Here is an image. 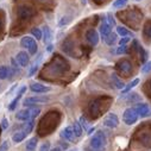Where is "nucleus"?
I'll list each match as a JSON object with an SVG mask.
<instances>
[{"label":"nucleus","instance_id":"423d86ee","mask_svg":"<svg viewBox=\"0 0 151 151\" xmlns=\"http://www.w3.org/2000/svg\"><path fill=\"white\" fill-rule=\"evenodd\" d=\"M33 14H35V10L27 5H22L17 10V16L20 19H30L31 17H33Z\"/></svg>","mask_w":151,"mask_h":151},{"label":"nucleus","instance_id":"ddd939ff","mask_svg":"<svg viewBox=\"0 0 151 151\" xmlns=\"http://www.w3.org/2000/svg\"><path fill=\"white\" fill-rule=\"evenodd\" d=\"M61 137L63 138V139H65V140H68V142H74L75 140V133H74V130H73V127H70V126H67V127H64L62 131H61Z\"/></svg>","mask_w":151,"mask_h":151},{"label":"nucleus","instance_id":"dca6fc26","mask_svg":"<svg viewBox=\"0 0 151 151\" xmlns=\"http://www.w3.org/2000/svg\"><path fill=\"white\" fill-rule=\"evenodd\" d=\"M42 54H40V56H38V58H36L35 61H33V63L31 64V67H30V69H29V73H27V76L29 78H31L32 75L37 71V69H38V65H40V63H41V61H42Z\"/></svg>","mask_w":151,"mask_h":151},{"label":"nucleus","instance_id":"7ed1b4c3","mask_svg":"<svg viewBox=\"0 0 151 151\" xmlns=\"http://www.w3.org/2000/svg\"><path fill=\"white\" fill-rule=\"evenodd\" d=\"M20 45L25 49H27L30 55H36L37 51H38V45H37V42L33 37L30 36H24L20 40Z\"/></svg>","mask_w":151,"mask_h":151},{"label":"nucleus","instance_id":"2eb2a0df","mask_svg":"<svg viewBox=\"0 0 151 151\" xmlns=\"http://www.w3.org/2000/svg\"><path fill=\"white\" fill-rule=\"evenodd\" d=\"M117 67H118V69H119L123 74H129V73L131 71V69H132V65H131L130 61H127V60H122V61H119L118 64H117Z\"/></svg>","mask_w":151,"mask_h":151},{"label":"nucleus","instance_id":"e433bc0d","mask_svg":"<svg viewBox=\"0 0 151 151\" xmlns=\"http://www.w3.org/2000/svg\"><path fill=\"white\" fill-rule=\"evenodd\" d=\"M130 37L129 36H124V37H122L120 38V41H119V45H126L129 42H130Z\"/></svg>","mask_w":151,"mask_h":151},{"label":"nucleus","instance_id":"7c9ffc66","mask_svg":"<svg viewBox=\"0 0 151 151\" xmlns=\"http://www.w3.org/2000/svg\"><path fill=\"white\" fill-rule=\"evenodd\" d=\"M151 71V61H147L144 63V65L142 67V73L143 74H147Z\"/></svg>","mask_w":151,"mask_h":151},{"label":"nucleus","instance_id":"a19ab883","mask_svg":"<svg viewBox=\"0 0 151 151\" xmlns=\"http://www.w3.org/2000/svg\"><path fill=\"white\" fill-rule=\"evenodd\" d=\"M50 151H62V147L61 146H55V147L50 149Z\"/></svg>","mask_w":151,"mask_h":151},{"label":"nucleus","instance_id":"f3484780","mask_svg":"<svg viewBox=\"0 0 151 151\" xmlns=\"http://www.w3.org/2000/svg\"><path fill=\"white\" fill-rule=\"evenodd\" d=\"M52 40V32H51V29L49 26H44V30H43V42L44 44H50Z\"/></svg>","mask_w":151,"mask_h":151},{"label":"nucleus","instance_id":"c03bdc74","mask_svg":"<svg viewBox=\"0 0 151 151\" xmlns=\"http://www.w3.org/2000/svg\"><path fill=\"white\" fill-rule=\"evenodd\" d=\"M81 3H82L83 5H86V4H87V0H81Z\"/></svg>","mask_w":151,"mask_h":151},{"label":"nucleus","instance_id":"f257e3e1","mask_svg":"<svg viewBox=\"0 0 151 151\" xmlns=\"http://www.w3.org/2000/svg\"><path fill=\"white\" fill-rule=\"evenodd\" d=\"M107 144V138L106 134L104 133V131L99 130L94 133V136H92L91 142H89V146L93 151H104Z\"/></svg>","mask_w":151,"mask_h":151},{"label":"nucleus","instance_id":"f03ea898","mask_svg":"<svg viewBox=\"0 0 151 151\" xmlns=\"http://www.w3.org/2000/svg\"><path fill=\"white\" fill-rule=\"evenodd\" d=\"M41 113V107H35V106H30L27 108L20 109L18 111V113L16 114V119L20 120V122H29L35 119L37 116Z\"/></svg>","mask_w":151,"mask_h":151},{"label":"nucleus","instance_id":"4be33fe9","mask_svg":"<svg viewBox=\"0 0 151 151\" xmlns=\"http://www.w3.org/2000/svg\"><path fill=\"white\" fill-rule=\"evenodd\" d=\"M31 35L33 36V38L37 40V41H40V40L43 38V31H42L41 29H38V27L31 29Z\"/></svg>","mask_w":151,"mask_h":151},{"label":"nucleus","instance_id":"6ab92c4d","mask_svg":"<svg viewBox=\"0 0 151 151\" xmlns=\"http://www.w3.org/2000/svg\"><path fill=\"white\" fill-rule=\"evenodd\" d=\"M26 132H24L23 130L22 131H18V132H16L13 136H12V140L14 142V143H20V142H23L24 139H25V137H26Z\"/></svg>","mask_w":151,"mask_h":151},{"label":"nucleus","instance_id":"72a5a7b5","mask_svg":"<svg viewBox=\"0 0 151 151\" xmlns=\"http://www.w3.org/2000/svg\"><path fill=\"white\" fill-rule=\"evenodd\" d=\"M106 19H107V22H108V23L112 25V27L116 25V19H114V17H113V14H112V13H107Z\"/></svg>","mask_w":151,"mask_h":151},{"label":"nucleus","instance_id":"9d476101","mask_svg":"<svg viewBox=\"0 0 151 151\" xmlns=\"http://www.w3.org/2000/svg\"><path fill=\"white\" fill-rule=\"evenodd\" d=\"M86 38H87V41L89 42L91 45L95 47L99 43V33L95 30H93V29L92 30H88L87 33H86Z\"/></svg>","mask_w":151,"mask_h":151},{"label":"nucleus","instance_id":"de8ad7c7","mask_svg":"<svg viewBox=\"0 0 151 151\" xmlns=\"http://www.w3.org/2000/svg\"><path fill=\"white\" fill-rule=\"evenodd\" d=\"M70 151H75V150H70Z\"/></svg>","mask_w":151,"mask_h":151},{"label":"nucleus","instance_id":"4468645a","mask_svg":"<svg viewBox=\"0 0 151 151\" xmlns=\"http://www.w3.org/2000/svg\"><path fill=\"white\" fill-rule=\"evenodd\" d=\"M25 91H26V86L20 87V89H19L18 93H17V96L10 102V105H9V111H14V109H16V107H17V105H18V101L20 100V98H22V95L25 93Z\"/></svg>","mask_w":151,"mask_h":151},{"label":"nucleus","instance_id":"cd10ccee","mask_svg":"<svg viewBox=\"0 0 151 151\" xmlns=\"http://www.w3.org/2000/svg\"><path fill=\"white\" fill-rule=\"evenodd\" d=\"M79 123H80V125H81V127H82V130H85V131H88L91 127H89V123H88V120L85 118V117H81L80 119H79Z\"/></svg>","mask_w":151,"mask_h":151},{"label":"nucleus","instance_id":"c756f323","mask_svg":"<svg viewBox=\"0 0 151 151\" xmlns=\"http://www.w3.org/2000/svg\"><path fill=\"white\" fill-rule=\"evenodd\" d=\"M124 95H126V96H127V101H129V102H136V101H139V100H140V98H139V96H138V94H136V93L124 94Z\"/></svg>","mask_w":151,"mask_h":151},{"label":"nucleus","instance_id":"5701e85b","mask_svg":"<svg viewBox=\"0 0 151 151\" xmlns=\"http://www.w3.org/2000/svg\"><path fill=\"white\" fill-rule=\"evenodd\" d=\"M9 74H10V67L6 65H1L0 67V80H5L9 78Z\"/></svg>","mask_w":151,"mask_h":151},{"label":"nucleus","instance_id":"bb28decb","mask_svg":"<svg viewBox=\"0 0 151 151\" xmlns=\"http://www.w3.org/2000/svg\"><path fill=\"white\" fill-rule=\"evenodd\" d=\"M33 126H35V120H33V119H32V120H29V122H26V124L23 126V131L29 134V133L33 130Z\"/></svg>","mask_w":151,"mask_h":151},{"label":"nucleus","instance_id":"c85d7f7f","mask_svg":"<svg viewBox=\"0 0 151 151\" xmlns=\"http://www.w3.org/2000/svg\"><path fill=\"white\" fill-rule=\"evenodd\" d=\"M117 33L120 35L122 37H124V36H130V35H131V32H130L126 27H124V26H118V27H117Z\"/></svg>","mask_w":151,"mask_h":151},{"label":"nucleus","instance_id":"09e8293b","mask_svg":"<svg viewBox=\"0 0 151 151\" xmlns=\"http://www.w3.org/2000/svg\"><path fill=\"white\" fill-rule=\"evenodd\" d=\"M150 86H151V81H150Z\"/></svg>","mask_w":151,"mask_h":151},{"label":"nucleus","instance_id":"49530a36","mask_svg":"<svg viewBox=\"0 0 151 151\" xmlns=\"http://www.w3.org/2000/svg\"><path fill=\"white\" fill-rule=\"evenodd\" d=\"M136 1H142V0H136Z\"/></svg>","mask_w":151,"mask_h":151},{"label":"nucleus","instance_id":"58836bf2","mask_svg":"<svg viewBox=\"0 0 151 151\" xmlns=\"http://www.w3.org/2000/svg\"><path fill=\"white\" fill-rule=\"evenodd\" d=\"M1 127H3L4 130H6V129L9 127V120H7L6 118H3V120H1Z\"/></svg>","mask_w":151,"mask_h":151},{"label":"nucleus","instance_id":"9b49d317","mask_svg":"<svg viewBox=\"0 0 151 151\" xmlns=\"http://www.w3.org/2000/svg\"><path fill=\"white\" fill-rule=\"evenodd\" d=\"M16 60H17V62L19 63V65H20L22 68H25V67H27V64H29L30 57H29V55H27L26 51H19V52L17 54V56H16Z\"/></svg>","mask_w":151,"mask_h":151},{"label":"nucleus","instance_id":"6e6552de","mask_svg":"<svg viewBox=\"0 0 151 151\" xmlns=\"http://www.w3.org/2000/svg\"><path fill=\"white\" fill-rule=\"evenodd\" d=\"M99 29H100V35H101L102 38H106V37L112 32V25L107 22L106 17H104L101 19V23H100Z\"/></svg>","mask_w":151,"mask_h":151},{"label":"nucleus","instance_id":"473e14b6","mask_svg":"<svg viewBox=\"0 0 151 151\" xmlns=\"http://www.w3.org/2000/svg\"><path fill=\"white\" fill-rule=\"evenodd\" d=\"M70 17H68V16H65V17H62L60 20H58V26H64V25H67V24H69L70 23Z\"/></svg>","mask_w":151,"mask_h":151},{"label":"nucleus","instance_id":"f704fd0d","mask_svg":"<svg viewBox=\"0 0 151 151\" xmlns=\"http://www.w3.org/2000/svg\"><path fill=\"white\" fill-rule=\"evenodd\" d=\"M118 55H123V54H126L127 52V47L126 45H119V48H117V51H116Z\"/></svg>","mask_w":151,"mask_h":151},{"label":"nucleus","instance_id":"39448f33","mask_svg":"<svg viewBox=\"0 0 151 151\" xmlns=\"http://www.w3.org/2000/svg\"><path fill=\"white\" fill-rule=\"evenodd\" d=\"M102 124H104V126H106V127L116 129V127L119 126V119H118L117 114H114V113H108V114L104 118Z\"/></svg>","mask_w":151,"mask_h":151},{"label":"nucleus","instance_id":"c9c22d12","mask_svg":"<svg viewBox=\"0 0 151 151\" xmlns=\"http://www.w3.org/2000/svg\"><path fill=\"white\" fill-rule=\"evenodd\" d=\"M50 142H45L42 144V146L40 147V151H50Z\"/></svg>","mask_w":151,"mask_h":151},{"label":"nucleus","instance_id":"a18cd8bd","mask_svg":"<svg viewBox=\"0 0 151 151\" xmlns=\"http://www.w3.org/2000/svg\"><path fill=\"white\" fill-rule=\"evenodd\" d=\"M101 1V0H96V3H100Z\"/></svg>","mask_w":151,"mask_h":151},{"label":"nucleus","instance_id":"79ce46f5","mask_svg":"<svg viewBox=\"0 0 151 151\" xmlns=\"http://www.w3.org/2000/svg\"><path fill=\"white\" fill-rule=\"evenodd\" d=\"M52 48H54V45H52V44H48V47H47V51H48V52L52 51Z\"/></svg>","mask_w":151,"mask_h":151},{"label":"nucleus","instance_id":"37998d69","mask_svg":"<svg viewBox=\"0 0 151 151\" xmlns=\"http://www.w3.org/2000/svg\"><path fill=\"white\" fill-rule=\"evenodd\" d=\"M94 131H95V127H91V129H89V130H88V131H87V133H88V134H89V136H92V134H93V132H94Z\"/></svg>","mask_w":151,"mask_h":151},{"label":"nucleus","instance_id":"a211bd4d","mask_svg":"<svg viewBox=\"0 0 151 151\" xmlns=\"http://www.w3.org/2000/svg\"><path fill=\"white\" fill-rule=\"evenodd\" d=\"M111 79H112V81H113V85H114L118 89H124L125 85H124L123 80H120V79H119V76H118V75H117L116 73H113V74L111 75Z\"/></svg>","mask_w":151,"mask_h":151},{"label":"nucleus","instance_id":"4c0bfd02","mask_svg":"<svg viewBox=\"0 0 151 151\" xmlns=\"http://www.w3.org/2000/svg\"><path fill=\"white\" fill-rule=\"evenodd\" d=\"M144 32H145V35L146 36H149V37H151V23L149 22L146 25H145V29H144Z\"/></svg>","mask_w":151,"mask_h":151},{"label":"nucleus","instance_id":"393cba45","mask_svg":"<svg viewBox=\"0 0 151 151\" xmlns=\"http://www.w3.org/2000/svg\"><path fill=\"white\" fill-rule=\"evenodd\" d=\"M71 127H73V130H74L75 136H76V137H81V134H82V127H81V125H80L79 122H75Z\"/></svg>","mask_w":151,"mask_h":151},{"label":"nucleus","instance_id":"412c9836","mask_svg":"<svg viewBox=\"0 0 151 151\" xmlns=\"http://www.w3.org/2000/svg\"><path fill=\"white\" fill-rule=\"evenodd\" d=\"M37 143H38V138L37 137H33V138L29 139L27 143H26V151H33L37 146Z\"/></svg>","mask_w":151,"mask_h":151},{"label":"nucleus","instance_id":"1a4fd4ad","mask_svg":"<svg viewBox=\"0 0 151 151\" xmlns=\"http://www.w3.org/2000/svg\"><path fill=\"white\" fill-rule=\"evenodd\" d=\"M30 89H31V92L37 93V94H44V93L50 92L51 91V87L44 86V85H42L40 82H33V83L30 85Z\"/></svg>","mask_w":151,"mask_h":151},{"label":"nucleus","instance_id":"a878e982","mask_svg":"<svg viewBox=\"0 0 151 151\" xmlns=\"http://www.w3.org/2000/svg\"><path fill=\"white\" fill-rule=\"evenodd\" d=\"M117 38V35H114V33H109L107 37H106V38H104V41L106 42V44H108V45H113V44H114L116 43V40Z\"/></svg>","mask_w":151,"mask_h":151},{"label":"nucleus","instance_id":"ea45409f","mask_svg":"<svg viewBox=\"0 0 151 151\" xmlns=\"http://www.w3.org/2000/svg\"><path fill=\"white\" fill-rule=\"evenodd\" d=\"M9 150V142H4L0 146V151H7Z\"/></svg>","mask_w":151,"mask_h":151},{"label":"nucleus","instance_id":"0eeeda50","mask_svg":"<svg viewBox=\"0 0 151 151\" xmlns=\"http://www.w3.org/2000/svg\"><path fill=\"white\" fill-rule=\"evenodd\" d=\"M50 100L49 96H42V95H37V96H31V98H26L24 101H23V105L24 106H33L36 104H44V102H48Z\"/></svg>","mask_w":151,"mask_h":151},{"label":"nucleus","instance_id":"aec40b11","mask_svg":"<svg viewBox=\"0 0 151 151\" xmlns=\"http://www.w3.org/2000/svg\"><path fill=\"white\" fill-rule=\"evenodd\" d=\"M138 83H139V79H133V80H132V81H131V82H130L127 86H125V87H124V89H122V91H123V92H122V95L127 94V93H129V92H130L132 88H134V87H136Z\"/></svg>","mask_w":151,"mask_h":151},{"label":"nucleus","instance_id":"2f4dec72","mask_svg":"<svg viewBox=\"0 0 151 151\" xmlns=\"http://www.w3.org/2000/svg\"><path fill=\"white\" fill-rule=\"evenodd\" d=\"M129 0H114V3L112 4V6L114 9H118V7H123Z\"/></svg>","mask_w":151,"mask_h":151},{"label":"nucleus","instance_id":"b1692460","mask_svg":"<svg viewBox=\"0 0 151 151\" xmlns=\"http://www.w3.org/2000/svg\"><path fill=\"white\" fill-rule=\"evenodd\" d=\"M134 45L137 47L136 49L139 51V55H140V60L143 61V62H145L146 61V58H147V54H146V51L144 50V48L143 47H140V45H138V43L134 41Z\"/></svg>","mask_w":151,"mask_h":151},{"label":"nucleus","instance_id":"20e7f679","mask_svg":"<svg viewBox=\"0 0 151 151\" xmlns=\"http://www.w3.org/2000/svg\"><path fill=\"white\" fill-rule=\"evenodd\" d=\"M138 113L136 112V109L132 107V108H126L123 113V122L126 124V125H133L137 123L138 120Z\"/></svg>","mask_w":151,"mask_h":151},{"label":"nucleus","instance_id":"f8f14e48","mask_svg":"<svg viewBox=\"0 0 151 151\" xmlns=\"http://www.w3.org/2000/svg\"><path fill=\"white\" fill-rule=\"evenodd\" d=\"M133 108H134L136 112L138 113V116L142 117V118L147 117V116L150 114V108H149V106H147L146 104H137Z\"/></svg>","mask_w":151,"mask_h":151}]
</instances>
